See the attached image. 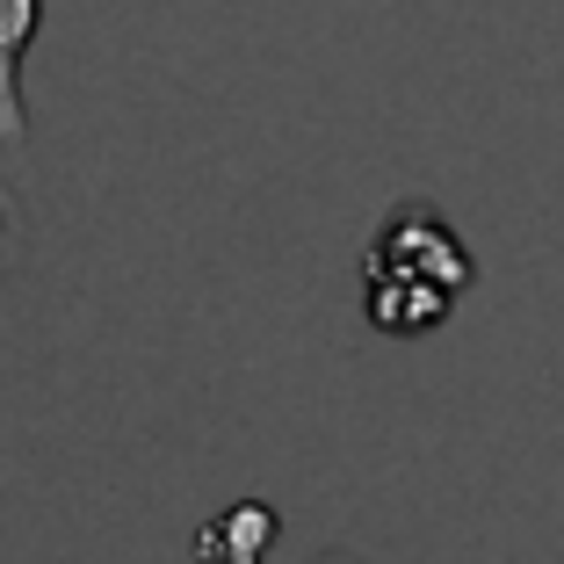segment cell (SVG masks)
Listing matches in <instances>:
<instances>
[{
  "label": "cell",
  "instance_id": "6da1fadb",
  "mask_svg": "<svg viewBox=\"0 0 564 564\" xmlns=\"http://www.w3.org/2000/svg\"><path fill=\"white\" fill-rule=\"evenodd\" d=\"M362 290H369V318H377L383 333H434L448 318V304L470 290V253L442 217L413 203V210H399L383 225V239L369 247Z\"/></svg>",
  "mask_w": 564,
  "mask_h": 564
},
{
  "label": "cell",
  "instance_id": "7a4b0ae2",
  "mask_svg": "<svg viewBox=\"0 0 564 564\" xmlns=\"http://www.w3.org/2000/svg\"><path fill=\"white\" fill-rule=\"evenodd\" d=\"M36 36V0H0V145H22L30 117H22V51Z\"/></svg>",
  "mask_w": 564,
  "mask_h": 564
},
{
  "label": "cell",
  "instance_id": "3957f363",
  "mask_svg": "<svg viewBox=\"0 0 564 564\" xmlns=\"http://www.w3.org/2000/svg\"><path fill=\"white\" fill-rule=\"evenodd\" d=\"M268 543H275V514H268L261 499H239L217 529H203V557L210 564H261Z\"/></svg>",
  "mask_w": 564,
  "mask_h": 564
},
{
  "label": "cell",
  "instance_id": "277c9868",
  "mask_svg": "<svg viewBox=\"0 0 564 564\" xmlns=\"http://www.w3.org/2000/svg\"><path fill=\"white\" fill-rule=\"evenodd\" d=\"M0 239H8V225H0Z\"/></svg>",
  "mask_w": 564,
  "mask_h": 564
}]
</instances>
